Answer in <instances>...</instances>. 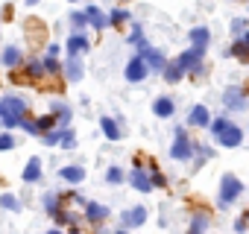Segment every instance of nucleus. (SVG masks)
Returning <instances> with one entry per match:
<instances>
[{
	"instance_id": "nucleus-41",
	"label": "nucleus",
	"mask_w": 249,
	"mask_h": 234,
	"mask_svg": "<svg viewBox=\"0 0 249 234\" xmlns=\"http://www.w3.org/2000/svg\"><path fill=\"white\" fill-rule=\"evenodd\" d=\"M243 228H246V217H243V219H237V222H234V231H243Z\"/></svg>"
},
{
	"instance_id": "nucleus-36",
	"label": "nucleus",
	"mask_w": 249,
	"mask_h": 234,
	"mask_svg": "<svg viewBox=\"0 0 249 234\" xmlns=\"http://www.w3.org/2000/svg\"><path fill=\"white\" fill-rule=\"evenodd\" d=\"M12 147H15L12 135H9V132H3V135H0V150H12Z\"/></svg>"
},
{
	"instance_id": "nucleus-42",
	"label": "nucleus",
	"mask_w": 249,
	"mask_h": 234,
	"mask_svg": "<svg viewBox=\"0 0 249 234\" xmlns=\"http://www.w3.org/2000/svg\"><path fill=\"white\" fill-rule=\"evenodd\" d=\"M27 3H30V6H36V3H38V0H27Z\"/></svg>"
},
{
	"instance_id": "nucleus-5",
	"label": "nucleus",
	"mask_w": 249,
	"mask_h": 234,
	"mask_svg": "<svg viewBox=\"0 0 249 234\" xmlns=\"http://www.w3.org/2000/svg\"><path fill=\"white\" fill-rule=\"evenodd\" d=\"M147 73H150V65L141 59V56H135V59H129V65H126V70H123V76H126L129 82H144L147 79Z\"/></svg>"
},
{
	"instance_id": "nucleus-29",
	"label": "nucleus",
	"mask_w": 249,
	"mask_h": 234,
	"mask_svg": "<svg viewBox=\"0 0 249 234\" xmlns=\"http://www.w3.org/2000/svg\"><path fill=\"white\" fill-rule=\"evenodd\" d=\"M0 208H6V211H18V199L12 193H3L0 196Z\"/></svg>"
},
{
	"instance_id": "nucleus-2",
	"label": "nucleus",
	"mask_w": 249,
	"mask_h": 234,
	"mask_svg": "<svg viewBox=\"0 0 249 234\" xmlns=\"http://www.w3.org/2000/svg\"><path fill=\"white\" fill-rule=\"evenodd\" d=\"M27 114V102L18 100V97H3L0 100V120H3V126H21V117Z\"/></svg>"
},
{
	"instance_id": "nucleus-15",
	"label": "nucleus",
	"mask_w": 249,
	"mask_h": 234,
	"mask_svg": "<svg viewBox=\"0 0 249 234\" xmlns=\"http://www.w3.org/2000/svg\"><path fill=\"white\" fill-rule=\"evenodd\" d=\"M85 217H88V222H103V219L108 217V208H106V205H100V202H88Z\"/></svg>"
},
{
	"instance_id": "nucleus-17",
	"label": "nucleus",
	"mask_w": 249,
	"mask_h": 234,
	"mask_svg": "<svg viewBox=\"0 0 249 234\" xmlns=\"http://www.w3.org/2000/svg\"><path fill=\"white\" fill-rule=\"evenodd\" d=\"M38 179H41V161H38V158H30L27 167H24V182L33 184V182H38Z\"/></svg>"
},
{
	"instance_id": "nucleus-43",
	"label": "nucleus",
	"mask_w": 249,
	"mask_h": 234,
	"mask_svg": "<svg viewBox=\"0 0 249 234\" xmlns=\"http://www.w3.org/2000/svg\"><path fill=\"white\" fill-rule=\"evenodd\" d=\"M246 222H249V211H246Z\"/></svg>"
},
{
	"instance_id": "nucleus-37",
	"label": "nucleus",
	"mask_w": 249,
	"mask_h": 234,
	"mask_svg": "<svg viewBox=\"0 0 249 234\" xmlns=\"http://www.w3.org/2000/svg\"><path fill=\"white\" fill-rule=\"evenodd\" d=\"M150 179H153V187H164V184H167V182H164V176H161L159 170H153V176H150Z\"/></svg>"
},
{
	"instance_id": "nucleus-38",
	"label": "nucleus",
	"mask_w": 249,
	"mask_h": 234,
	"mask_svg": "<svg viewBox=\"0 0 249 234\" xmlns=\"http://www.w3.org/2000/svg\"><path fill=\"white\" fill-rule=\"evenodd\" d=\"M205 225H208V219H205V217H196V219L191 222V231H202Z\"/></svg>"
},
{
	"instance_id": "nucleus-30",
	"label": "nucleus",
	"mask_w": 249,
	"mask_h": 234,
	"mask_svg": "<svg viewBox=\"0 0 249 234\" xmlns=\"http://www.w3.org/2000/svg\"><path fill=\"white\" fill-rule=\"evenodd\" d=\"M44 208H47V214H56L59 211V196L56 193H47L44 196Z\"/></svg>"
},
{
	"instance_id": "nucleus-18",
	"label": "nucleus",
	"mask_w": 249,
	"mask_h": 234,
	"mask_svg": "<svg viewBox=\"0 0 249 234\" xmlns=\"http://www.w3.org/2000/svg\"><path fill=\"white\" fill-rule=\"evenodd\" d=\"M0 62H3V67H18L21 65V47H6L3 50V56H0Z\"/></svg>"
},
{
	"instance_id": "nucleus-9",
	"label": "nucleus",
	"mask_w": 249,
	"mask_h": 234,
	"mask_svg": "<svg viewBox=\"0 0 249 234\" xmlns=\"http://www.w3.org/2000/svg\"><path fill=\"white\" fill-rule=\"evenodd\" d=\"M202 53H205V50L191 47V50H185V53L179 56V62L185 65V70H199V67H202Z\"/></svg>"
},
{
	"instance_id": "nucleus-7",
	"label": "nucleus",
	"mask_w": 249,
	"mask_h": 234,
	"mask_svg": "<svg viewBox=\"0 0 249 234\" xmlns=\"http://www.w3.org/2000/svg\"><path fill=\"white\" fill-rule=\"evenodd\" d=\"M147 222V208H129V211H123L120 214V225L123 228H132V225H144Z\"/></svg>"
},
{
	"instance_id": "nucleus-11",
	"label": "nucleus",
	"mask_w": 249,
	"mask_h": 234,
	"mask_svg": "<svg viewBox=\"0 0 249 234\" xmlns=\"http://www.w3.org/2000/svg\"><path fill=\"white\" fill-rule=\"evenodd\" d=\"M173 111H176V105H173V100H170V97H159V100L153 102V114H156V117H161V120L173 117Z\"/></svg>"
},
{
	"instance_id": "nucleus-27",
	"label": "nucleus",
	"mask_w": 249,
	"mask_h": 234,
	"mask_svg": "<svg viewBox=\"0 0 249 234\" xmlns=\"http://www.w3.org/2000/svg\"><path fill=\"white\" fill-rule=\"evenodd\" d=\"M59 138H62V132H50V129H47V132H41V144H44V147H56V144H59Z\"/></svg>"
},
{
	"instance_id": "nucleus-4",
	"label": "nucleus",
	"mask_w": 249,
	"mask_h": 234,
	"mask_svg": "<svg viewBox=\"0 0 249 234\" xmlns=\"http://www.w3.org/2000/svg\"><path fill=\"white\" fill-rule=\"evenodd\" d=\"M240 193H243L240 179H237V176H231V173H226V176L220 179V205H223V208H226V205H231Z\"/></svg>"
},
{
	"instance_id": "nucleus-13",
	"label": "nucleus",
	"mask_w": 249,
	"mask_h": 234,
	"mask_svg": "<svg viewBox=\"0 0 249 234\" xmlns=\"http://www.w3.org/2000/svg\"><path fill=\"white\" fill-rule=\"evenodd\" d=\"M88 38L82 35V33H76V35H71L68 38V56H79V53H88Z\"/></svg>"
},
{
	"instance_id": "nucleus-32",
	"label": "nucleus",
	"mask_w": 249,
	"mask_h": 234,
	"mask_svg": "<svg viewBox=\"0 0 249 234\" xmlns=\"http://www.w3.org/2000/svg\"><path fill=\"white\" fill-rule=\"evenodd\" d=\"M21 126H24V129H27L30 135H41V129H38V123H33V120H30V117H27V114L21 117Z\"/></svg>"
},
{
	"instance_id": "nucleus-33",
	"label": "nucleus",
	"mask_w": 249,
	"mask_h": 234,
	"mask_svg": "<svg viewBox=\"0 0 249 234\" xmlns=\"http://www.w3.org/2000/svg\"><path fill=\"white\" fill-rule=\"evenodd\" d=\"M71 24H73L76 30H82V27L88 24V15H85V12H73V15H71Z\"/></svg>"
},
{
	"instance_id": "nucleus-6",
	"label": "nucleus",
	"mask_w": 249,
	"mask_h": 234,
	"mask_svg": "<svg viewBox=\"0 0 249 234\" xmlns=\"http://www.w3.org/2000/svg\"><path fill=\"white\" fill-rule=\"evenodd\" d=\"M138 50H141L138 56H141V59L150 65V70H164V65H167V62H164V53H161V50H156V47H147V44H141Z\"/></svg>"
},
{
	"instance_id": "nucleus-24",
	"label": "nucleus",
	"mask_w": 249,
	"mask_h": 234,
	"mask_svg": "<svg viewBox=\"0 0 249 234\" xmlns=\"http://www.w3.org/2000/svg\"><path fill=\"white\" fill-rule=\"evenodd\" d=\"M38 76H44V62H30L24 67V79H38Z\"/></svg>"
},
{
	"instance_id": "nucleus-10",
	"label": "nucleus",
	"mask_w": 249,
	"mask_h": 234,
	"mask_svg": "<svg viewBox=\"0 0 249 234\" xmlns=\"http://www.w3.org/2000/svg\"><path fill=\"white\" fill-rule=\"evenodd\" d=\"M161 73H164V79H167L170 85H176V82H182V76H185L188 70H185V65H182L179 59H173V62H167V65H164V70H161Z\"/></svg>"
},
{
	"instance_id": "nucleus-8",
	"label": "nucleus",
	"mask_w": 249,
	"mask_h": 234,
	"mask_svg": "<svg viewBox=\"0 0 249 234\" xmlns=\"http://www.w3.org/2000/svg\"><path fill=\"white\" fill-rule=\"evenodd\" d=\"M129 184H132L135 190H141V193H150V190H153V179L141 170V164H135V170L129 173Z\"/></svg>"
},
{
	"instance_id": "nucleus-16",
	"label": "nucleus",
	"mask_w": 249,
	"mask_h": 234,
	"mask_svg": "<svg viewBox=\"0 0 249 234\" xmlns=\"http://www.w3.org/2000/svg\"><path fill=\"white\" fill-rule=\"evenodd\" d=\"M223 102H226V108H243V105H246L240 88H229V91L223 94Z\"/></svg>"
},
{
	"instance_id": "nucleus-3",
	"label": "nucleus",
	"mask_w": 249,
	"mask_h": 234,
	"mask_svg": "<svg viewBox=\"0 0 249 234\" xmlns=\"http://www.w3.org/2000/svg\"><path fill=\"white\" fill-rule=\"evenodd\" d=\"M170 155H173L176 161H191V158H194V141L188 138L185 129H176V135H173V147H170Z\"/></svg>"
},
{
	"instance_id": "nucleus-14",
	"label": "nucleus",
	"mask_w": 249,
	"mask_h": 234,
	"mask_svg": "<svg viewBox=\"0 0 249 234\" xmlns=\"http://www.w3.org/2000/svg\"><path fill=\"white\" fill-rule=\"evenodd\" d=\"M188 123H191V126H208V123H211L208 108H205V105H194V108H191V117H188Z\"/></svg>"
},
{
	"instance_id": "nucleus-20",
	"label": "nucleus",
	"mask_w": 249,
	"mask_h": 234,
	"mask_svg": "<svg viewBox=\"0 0 249 234\" xmlns=\"http://www.w3.org/2000/svg\"><path fill=\"white\" fill-rule=\"evenodd\" d=\"M65 182H71V184H79V182H85V170L82 167H62V173H59Z\"/></svg>"
},
{
	"instance_id": "nucleus-35",
	"label": "nucleus",
	"mask_w": 249,
	"mask_h": 234,
	"mask_svg": "<svg viewBox=\"0 0 249 234\" xmlns=\"http://www.w3.org/2000/svg\"><path fill=\"white\" fill-rule=\"evenodd\" d=\"M44 73H50V76H53V73H59V62H56L53 56H47V59H44Z\"/></svg>"
},
{
	"instance_id": "nucleus-28",
	"label": "nucleus",
	"mask_w": 249,
	"mask_h": 234,
	"mask_svg": "<svg viewBox=\"0 0 249 234\" xmlns=\"http://www.w3.org/2000/svg\"><path fill=\"white\" fill-rule=\"evenodd\" d=\"M59 144H62L65 150H73V147H76V138H73V132H71V129H62V138H59Z\"/></svg>"
},
{
	"instance_id": "nucleus-39",
	"label": "nucleus",
	"mask_w": 249,
	"mask_h": 234,
	"mask_svg": "<svg viewBox=\"0 0 249 234\" xmlns=\"http://www.w3.org/2000/svg\"><path fill=\"white\" fill-rule=\"evenodd\" d=\"M56 114L62 117V123H68V120H71V111H68L65 105H56Z\"/></svg>"
},
{
	"instance_id": "nucleus-40",
	"label": "nucleus",
	"mask_w": 249,
	"mask_h": 234,
	"mask_svg": "<svg viewBox=\"0 0 249 234\" xmlns=\"http://www.w3.org/2000/svg\"><path fill=\"white\" fill-rule=\"evenodd\" d=\"M231 33H234V35H240V33H243V18H237V21L231 24Z\"/></svg>"
},
{
	"instance_id": "nucleus-12",
	"label": "nucleus",
	"mask_w": 249,
	"mask_h": 234,
	"mask_svg": "<svg viewBox=\"0 0 249 234\" xmlns=\"http://www.w3.org/2000/svg\"><path fill=\"white\" fill-rule=\"evenodd\" d=\"M188 38H191V47L205 50V47H208V41H211V33H208L205 27H194V30L188 33Z\"/></svg>"
},
{
	"instance_id": "nucleus-26",
	"label": "nucleus",
	"mask_w": 249,
	"mask_h": 234,
	"mask_svg": "<svg viewBox=\"0 0 249 234\" xmlns=\"http://www.w3.org/2000/svg\"><path fill=\"white\" fill-rule=\"evenodd\" d=\"M123 21H129V12H126V9H114V12L108 15V24H114V27H120Z\"/></svg>"
},
{
	"instance_id": "nucleus-22",
	"label": "nucleus",
	"mask_w": 249,
	"mask_h": 234,
	"mask_svg": "<svg viewBox=\"0 0 249 234\" xmlns=\"http://www.w3.org/2000/svg\"><path fill=\"white\" fill-rule=\"evenodd\" d=\"M85 15H88V24H94V30H103V27L108 24V18H106L97 6H88V9H85Z\"/></svg>"
},
{
	"instance_id": "nucleus-25",
	"label": "nucleus",
	"mask_w": 249,
	"mask_h": 234,
	"mask_svg": "<svg viewBox=\"0 0 249 234\" xmlns=\"http://www.w3.org/2000/svg\"><path fill=\"white\" fill-rule=\"evenodd\" d=\"M106 182H108V184H120V182H123V170H120V167H108V170H106Z\"/></svg>"
},
{
	"instance_id": "nucleus-34",
	"label": "nucleus",
	"mask_w": 249,
	"mask_h": 234,
	"mask_svg": "<svg viewBox=\"0 0 249 234\" xmlns=\"http://www.w3.org/2000/svg\"><path fill=\"white\" fill-rule=\"evenodd\" d=\"M53 126H56V117H53V114H44L41 120H38V129H41V132H47V129H53Z\"/></svg>"
},
{
	"instance_id": "nucleus-23",
	"label": "nucleus",
	"mask_w": 249,
	"mask_h": 234,
	"mask_svg": "<svg viewBox=\"0 0 249 234\" xmlns=\"http://www.w3.org/2000/svg\"><path fill=\"white\" fill-rule=\"evenodd\" d=\"M231 53H234V56H240V59H246V56H249V33H240V38L234 41Z\"/></svg>"
},
{
	"instance_id": "nucleus-31",
	"label": "nucleus",
	"mask_w": 249,
	"mask_h": 234,
	"mask_svg": "<svg viewBox=\"0 0 249 234\" xmlns=\"http://www.w3.org/2000/svg\"><path fill=\"white\" fill-rule=\"evenodd\" d=\"M129 44H135V47H141V44H144V30H141L138 24L132 27V35H129Z\"/></svg>"
},
{
	"instance_id": "nucleus-19",
	"label": "nucleus",
	"mask_w": 249,
	"mask_h": 234,
	"mask_svg": "<svg viewBox=\"0 0 249 234\" xmlns=\"http://www.w3.org/2000/svg\"><path fill=\"white\" fill-rule=\"evenodd\" d=\"M65 76H68L71 82H79V79H82V62H79L76 56H71V62L65 65Z\"/></svg>"
},
{
	"instance_id": "nucleus-21",
	"label": "nucleus",
	"mask_w": 249,
	"mask_h": 234,
	"mask_svg": "<svg viewBox=\"0 0 249 234\" xmlns=\"http://www.w3.org/2000/svg\"><path fill=\"white\" fill-rule=\"evenodd\" d=\"M100 126H103V135L108 141H120V129H117V123L111 120V117H100Z\"/></svg>"
},
{
	"instance_id": "nucleus-1",
	"label": "nucleus",
	"mask_w": 249,
	"mask_h": 234,
	"mask_svg": "<svg viewBox=\"0 0 249 234\" xmlns=\"http://www.w3.org/2000/svg\"><path fill=\"white\" fill-rule=\"evenodd\" d=\"M208 129H211V135L217 138V144L220 147H240V141H243V132L229 120V117H217V120H211L208 123Z\"/></svg>"
}]
</instances>
